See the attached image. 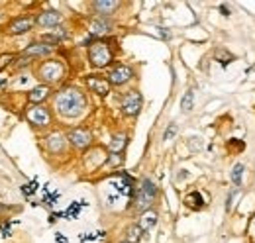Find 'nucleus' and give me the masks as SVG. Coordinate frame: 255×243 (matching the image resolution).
Segmentation results:
<instances>
[{
    "label": "nucleus",
    "instance_id": "nucleus-1",
    "mask_svg": "<svg viewBox=\"0 0 255 243\" xmlns=\"http://www.w3.org/2000/svg\"><path fill=\"white\" fill-rule=\"evenodd\" d=\"M87 106L85 94L77 89H65L55 96V108L63 118H77Z\"/></svg>",
    "mask_w": 255,
    "mask_h": 243
},
{
    "label": "nucleus",
    "instance_id": "nucleus-2",
    "mask_svg": "<svg viewBox=\"0 0 255 243\" xmlns=\"http://www.w3.org/2000/svg\"><path fill=\"white\" fill-rule=\"evenodd\" d=\"M155 194H157V186L149 179H145V181L141 182V186L137 188V192L133 194V208L137 212H147V208L151 206Z\"/></svg>",
    "mask_w": 255,
    "mask_h": 243
},
{
    "label": "nucleus",
    "instance_id": "nucleus-3",
    "mask_svg": "<svg viewBox=\"0 0 255 243\" xmlns=\"http://www.w3.org/2000/svg\"><path fill=\"white\" fill-rule=\"evenodd\" d=\"M112 59H114V55H112V49H110V45L106 41L91 43V47H89V61H91L93 67L104 69V67H108L112 63Z\"/></svg>",
    "mask_w": 255,
    "mask_h": 243
},
{
    "label": "nucleus",
    "instance_id": "nucleus-4",
    "mask_svg": "<svg viewBox=\"0 0 255 243\" xmlns=\"http://www.w3.org/2000/svg\"><path fill=\"white\" fill-rule=\"evenodd\" d=\"M39 79H43L45 83H57L61 81V77L65 75V67L59 63V61H45L39 71H37Z\"/></svg>",
    "mask_w": 255,
    "mask_h": 243
},
{
    "label": "nucleus",
    "instance_id": "nucleus-5",
    "mask_svg": "<svg viewBox=\"0 0 255 243\" xmlns=\"http://www.w3.org/2000/svg\"><path fill=\"white\" fill-rule=\"evenodd\" d=\"M143 106V98L137 91H129L122 98V112L124 116H137Z\"/></svg>",
    "mask_w": 255,
    "mask_h": 243
},
{
    "label": "nucleus",
    "instance_id": "nucleus-6",
    "mask_svg": "<svg viewBox=\"0 0 255 243\" xmlns=\"http://www.w3.org/2000/svg\"><path fill=\"white\" fill-rule=\"evenodd\" d=\"M26 118L30 120V123L33 125H37V127H45V125H49V122H51V112L45 108V106H33L30 108L28 112H26Z\"/></svg>",
    "mask_w": 255,
    "mask_h": 243
},
{
    "label": "nucleus",
    "instance_id": "nucleus-7",
    "mask_svg": "<svg viewBox=\"0 0 255 243\" xmlns=\"http://www.w3.org/2000/svg\"><path fill=\"white\" fill-rule=\"evenodd\" d=\"M67 139H69L77 149H87V147L91 145V141H93V135H91L89 129L77 127V129H71V131H69Z\"/></svg>",
    "mask_w": 255,
    "mask_h": 243
},
{
    "label": "nucleus",
    "instance_id": "nucleus-8",
    "mask_svg": "<svg viewBox=\"0 0 255 243\" xmlns=\"http://www.w3.org/2000/svg\"><path fill=\"white\" fill-rule=\"evenodd\" d=\"M131 77H133V71H131L128 65H116V67L108 73V81H110V85H116V87L126 85Z\"/></svg>",
    "mask_w": 255,
    "mask_h": 243
},
{
    "label": "nucleus",
    "instance_id": "nucleus-9",
    "mask_svg": "<svg viewBox=\"0 0 255 243\" xmlns=\"http://www.w3.org/2000/svg\"><path fill=\"white\" fill-rule=\"evenodd\" d=\"M87 87L91 89V91L98 94V96H106L108 92H110V81L108 79H104V77H96V75H91V77H87Z\"/></svg>",
    "mask_w": 255,
    "mask_h": 243
},
{
    "label": "nucleus",
    "instance_id": "nucleus-10",
    "mask_svg": "<svg viewBox=\"0 0 255 243\" xmlns=\"http://www.w3.org/2000/svg\"><path fill=\"white\" fill-rule=\"evenodd\" d=\"M35 22H37L39 26H43V28H57V26L61 24V14H57V12H53V10H47V12H41V14L35 18Z\"/></svg>",
    "mask_w": 255,
    "mask_h": 243
},
{
    "label": "nucleus",
    "instance_id": "nucleus-11",
    "mask_svg": "<svg viewBox=\"0 0 255 243\" xmlns=\"http://www.w3.org/2000/svg\"><path fill=\"white\" fill-rule=\"evenodd\" d=\"M32 26H33L32 18H28V16H24V18H16V20H12V22H10V26H8V33H12V35L26 33V31L32 30Z\"/></svg>",
    "mask_w": 255,
    "mask_h": 243
},
{
    "label": "nucleus",
    "instance_id": "nucleus-12",
    "mask_svg": "<svg viewBox=\"0 0 255 243\" xmlns=\"http://www.w3.org/2000/svg\"><path fill=\"white\" fill-rule=\"evenodd\" d=\"M93 8H95V12L98 16H110V14H114L118 8H120V2H114V0H98L93 4Z\"/></svg>",
    "mask_w": 255,
    "mask_h": 243
},
{
    "label": "nucleus",
    "instance_id": "nucleus-13",
    "mask_svg": "<svg viewBox=\"0 0 255 243\" xmlns=\"http://www.w3.org/2000/svg\"><path fill=\"white\" fill-rule=\"evenodd\" d=\"M51 51H53V45H49V43H32L24 51V55L26 57H41V55H49Z\"/></svg>",
    "mask_w": 255,
    "mask_h": 243
},
{
    "label": "nucleus",
    "instance_id": "nucleus-14",
    "mask_svg": "<svg viewBox=\"0 0 255 243\" xmlns=\"http://www.w3.org/2000/svg\"><path fill=\"white\" fill-rule=\"evenodd\" d=\"M49 96V89L43 85V87H35V89H32L30 91V94H28V98H30V102L32 104H35V106H39L45 98Z\"/></svg>",
    "mask_w": 255,
    "mask_h": 243
},
{
    "label": "nucleus",
    "instance_id": "nucleus-15",
    "mask_svg": "<svg viewBox=\"0 0 255 243\" xmlns=\"http://www.w3.org/2000/svg\"><path fill=\"white\" fill-rule=\"evenodd\" d=\"M155 224H157V212H153V210H147V212L141 214V218H139V228H141L143 232L151 230Z\"/></svg>",
    "mask_w": 255,
    "mask_h": 243
},
{
    "label": "nucleus",
    "instance_id": "nucleus-16",
    "mask_svg": "<svg viewBox=\"0 0 255 243\" xmlns=\"http://www.w3.org/2000/svg\"><path fill=\"white\" fill-rule=\"evenodd\" d=\"M65 37H67V31H65L63 28H55L51 33H43V35H41V39L47 41L49 45H57V43H59L61 39H65Z\"/></svg>",
    "mask_w": 255,
    "mask_h": 243
},
{
    "label": "nucleus",
    "instance_id": "nucleus-17",
    "mask_svg": "<svg viewBox=\"0 0 255 243\" xmlns=\"http://www.w3.org/2000/svg\"><path fill=\"white\" fill-rule=\"evenodd\" d=\"M91 37H100V35H104V33H108L110 31V24L108 22H104V20H96L91 24Z\"/></svg>",
    "mask_w": 255,
    "mask_h": 243
},
{
    "label": "nucleus",
    "instance_id": "nucleus-18",
    "mask_svg": "<svg viewBox=\"0 0 255 243\" xmlns=\"http://www.w3.org/2000/svg\"><path fill=\"white\" fill-rule=\"evenodd\" d=\"M141 236H143V230L139 228V224H137V226L133 224V226H129V228H128L126 238H128V242L129 243H137L139 240H141Z\"/></svg>",
    "mask_w": 255,
    "mask_h": 243
},
{
    "label": "nucleus",
    "instance_id": "nucleus-19",
    "mask_svg": "<svg viewBox=\"0 0 255 243\" xmlns=\"http://www.w3.org/2000/svg\"><path fill=\"white\" fill-rule=\"evenodd\" d=\"M185 202H187V206L192 208V210H200V208H202V196H200L198 192H191V194L185 198Z\"/></svg>",
    "mask_w": 255,
    "mask_h": 243
},
{
    "label": "nucleus",
    "instance_id": "nucleus-20",
    "mask_svg": "<svg viewBox=\"0 0 255 243\" xmlns=\"http://www.w3.org/2000/svg\"><path fill=\"white\" fill-rule=\"evenodd\" d=\"M128 143V137L122 133V135H114V139H112V143H110V149H112V153H120L124 147H126Z\"/></svg>",
    "mask_w": 255,
    "mask_h": 243
},
{
    "label": "nucleus",
    "instance_id": "nucleus-21",
    "mask_svg": "<svg viewBox=\"0 0 255 243\" xmlns=\"http://www.w3.org/2000/svg\"><path fill=\"white\" fill-rule=\"evenodd\" d=\"M192 100H194V92L187 91L185 92V96H183V100H181V108H183V112H191Z\"/></svg>",
    "mask_w": 255,
    "mask_h": 243
},
{
    "label": "nucleus",
    "instance_id": "nucleus-22",
    "mask_svg": "<svg viewBox=\"0 0 255 243\" xmlns=\"http://www.w3.org/2000/svg\"><path fill=\"white\" fill-rule=\"evenodd\" d=\"M244 169H246V167H244L242 163H238V165H236V167L232 169V182H234L236 186H238V184L242 182V175H244Z\"/></svg>",
    "mask_w": 255,
    "mask_h": 243
},
{
    "label": "nucleus",
    "instance_id": "nucleus-23",
    "mask_svg": "<svg viewBox=\"0 0 255 243\" xmlns=\"http://www.w3.org/2000/svg\"><path fill=\"white\" fill-rule=\"evenodd\" d=\"M49 139H51V149H53V151H61V149H63V137H61V135L55 133V135H51Z\"/></svg>",
    "mask_w": 255,
    "mask_h": 243
},
{
    "label": "nucleus",
    "instance_id": "nucleus-24",
    "mask_svg": "<svg viewBox=\"0 0 255 243\" xmlns=\"http://www.w3.org/2000/svg\"><path fill=\"white\" fill-rule=\"evenodd\" d=\"M81 206H85V204H83V202L73 204V206H71V208L65 212V216H67V218H77V214H79V210H81Z\"/></svg>",
    "mask_w": 255,
    "mask_h": 243
},
{
    "label": "nucleus",
    "instance_id": "nucleus-25",
    "mask_svg": "<svg viewBox=\"0 0 255 243\" xmlns=\"http://www.w3.org/2000/svg\"><path fill=\"white\" fill-rule=\"evenodd\" d=\"M175 133H177V123H171V125L167 127V131L163 133V139H171Z\"/></svg>",
    "mask_w": 255,
    "mask_h": 243
},
{
    "label": "nucleus",
    "instance_id": "nucleus-26",
    "mask_svg": "<svg viewBox=\"0 0 255 243\" xmlns=\"http://www.w3.org/2000/svg\"><path fill=\"white\" fill-rule=\"evenodd\" d=\"M108 163H110V165H120V163H122V155H120V153H112Z\"/></svg>",
    "mask_w": 255,
    "mask_h": 243
},
{
    "label": "nucleus",
    "instance_id": "nucleus-27",
    "mask_svg": "<svg viewBox=\"0 0 255 243\" xmlns=\"http://www.w3.org/2000/svg\"><path fill=\"white\" fill-rule=\"evenodd\" d=\"M35 188H37V181H33V182H30V184H26L22 190H24V194H32Z\"/></svg>",
    "mask_w": 255,
    "mask_h": 243
},
{
    "label": "nucleus",
    "instance_id": "nucleus-28",
    "mask_svg": "<svg viewBox=\"0 0 255 243\" xmlns=\"http://www.w3.org/2000/svg\"><path fill=\"white\" fill-rule=\"evenodd\" d=\"M14 59V55H10V53H6V55H0V69L4 67V65H8L10 61Z\"/></svg>",
    "mask_w": 255,
    "mask_h": 243
},
{
    "label": "nucleus",
    "instance_id": "nucleus-29",
    "mask_svg": "<svg viewBox=\"0 0 255 243\" xmlns=\"http://www.w3.org/2000/svg\"><path fill=\"white\" fill-rule=\"evenodd\" d=\"M2 236H4V238H6V236H10V226H8V224L2 228Z\"/></svg>",
    "mask_w": 255,
    "mask_h": 243
},
{
    "label": "nucleus",
    "instance_id": "nucleus-30",
    "mask_svg": "<svg viewBox=\"0 0 255 243\" xmlns=\"http://www.w3.org/2000/svg\"><path fill=\"white\" fill-rule=\"evenodd\" d=\"M220 10H222L224 16H230V12H228V8H226V6H220Z\"/></svg>",
    "mask_w": 255,
    "mask_h": 243
},
{
    "label": "nucleus",
    "instance_id": "nucleus-31",
    "mask_svg": "<svg viewBox=\"0 0 255 243\" xmlns=\"http://www.w3.org/2000/svg\"><path fill=\"white\" fill-rule=\"evenodd\" d=\"M57 242H59V243H67V240H65V238H61V236H57Z\"/></svg>",
    "mask_w": 255,
    "mask_h": 243
},
{
    "label": "nucleus",
    "instance_id": "nucleus-32",
    "mask_svg": "<svg viewBox=\"0 0 255 243\" xmlns=\"http://www.w3.org/2000/svg\"><path fill=\"white\" fill-rule=\"evenodd\" d=\"M0 85H4V81H2V79H0Z\"/></svg>",
    "mask_w": 255,
    "mask_h": 243
},
{
    "label": "nucleus",
    "instance_id": "nucleus-33",
    "mask_svg": "<svg viewBox=\"0 0 255 243\" xmlns=\"http://www.w3.org/2000/svg\"><path fill=\"white\" fill-rule=\"evenodd\" d=\"M120 243H129V242H128V240H126V242H120Z\"/></svg>",
    "mask_w": 255,
    "mask_h": 243
}]
</instances>
